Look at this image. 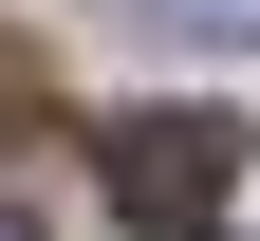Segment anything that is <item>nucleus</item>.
<instances>
[{"mask_svg":"<svg viewBox=\"0 0 260 241\" xmlns=\"http://www.w3.org/2000/svg\"><path fill=\"white\" fill-rule=\"evenodd\" d=\"M223 167H242V112H130V130H112V204H130L149 241H186V223H205V204H223Z\"/></svg>","mask_w":260,"mask_h":241,"instance_id":"nucleus-1","label":"nucleus"},{"mask_svg":"<svg viewBox=\"0 0 260 241\" xmlns=\"http://www.w3.org/2000/svg\"><path fill=\"white\" fill-rule=\"evenodd\" d=\"M168 19H186V38H260V0H168Z\"/></svg>","mask_w":260,"mask_h":241,"instance_id":"nucleus-2","label":"nucleus"}]
</instances>
